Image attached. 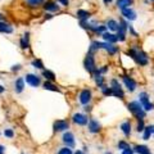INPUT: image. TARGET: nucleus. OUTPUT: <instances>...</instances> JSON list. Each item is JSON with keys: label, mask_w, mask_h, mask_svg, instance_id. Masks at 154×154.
<instances>
[{"label": "nucleus", "mask_w": 154, "mask_h": 154, "mask_svg": "<svg viewBox=\"0 0 154 154\" xmlns=\"http://www.w3.org/2000/svg\"><path fill=\"white\" fill-rule=\"evenodd\" d=\"M127 108L137 119H144V118H145V110H144V108H143V105L140 104V102H131V103H128Z\"/></svg>", "instance_id": "obj_1"}, {"label": "nucleus", "mask_w": 154, "mask_h": 154, "mask_svg": "<svg viewBox=\"0 0 154 154\" xmlns=\"http://www.w3.org/2000/svg\"><path fill=\"white\" fill-rule=\"evenodd\" d=\"M139 102L143 105L144 110H153L154 109V104L149 100V95L146 93H140L139 94Z\"/></svg>", "instance_id": "obj_2"}, {"label": "nucleus", "mask_w": 154, "mask_h": 154, "mask_svg": "<svg viewBox=\"0 0 154 154\" xmlns=\"http://www.w3.org/2000/svg\"><path fill=\"white\" fill-rule=\"evenodd\" d=\"M110 89H112V95L113 96H117V98H119V99L125 98L122 88H121V85L118 84L117 80H112V81H110Z\"/></svg>", "instance_id": "obj_3"}, {"label": "nucleus", "mask_w": 154, "mask_h": 154, "mask_svg": "<svg viewBox=\"0 0 154 154\" xmlns=\"http://www.w3.org/2000/svg\"><path fill=\"white\" fill-rule=\"evenodd\" d=\"M85 68L90 73H94L96 71V64H95V58L93 55V53H89L88 57L85 58Z\"/></svg>", "instance_id": "obj_4"}, {"label": "nucleus", "mask_w": 154, "mask_h": 154, "mask_svg": "<svg viewBox=\"0 0 154 154\" xmlns=\"http://www.w3.org/2000/svg\"><path fill=\"white\" fill-rule=\"evenodd\" d=\"M72 119H73V122L76 125H79V126H86V125L89 123L88 116H85L82 113H75L72 116Z\"/></svg>", "instance_id": "obj_5"}, {"label": "nucleus", "mask_w": 154, "mask_h": 154, "mask_svg": "<svg viewBox=\"0 0 154 154\" xmlns=\"http://www.w3.org/2000/svg\"><path fill=\"white\" fill-rule=\"evenodd\" d=\"M134 59L136 60V63L140 64V66H146L148 64V60H149L148 59V55L144 51H140V50L136 51V54H135Z\"/></svg>", "instance_id": "obj_6"}, {"label": "nucleus", "mask_w": 154, "mask_h": 154, "mask_svg": "<svg viewBox=\"0 0 154 154\" xmlns=\"http://www.w3.org/2000/svg\"><path fill=\"white\" fill-rule=\"evenodd\" d=\"M26 82H27L28 85H31L32 88H37V86L41 84V80H40V77L36 76V75L28 73V75L26 76Z\"/></svg>", "instance_id": "obj_7"}, {"label": "nucleus", "mask_w": 154, "mask_h": 154, "mask_svg": "<svg viewBox=\"0 0 154 154\" xmlns=\"http://www.w3.org/2000/svg\"><path fill=\"white\" fill-rule=\"evenodd\" d=\"M91 100V91L89 89H84L80 93V103L84 105H88Z\"/></svg>", "instance_id": "obj_8"}, {"label": "nucleus", "mask_w": 154, "mask_h": 154, "mask_svg": "<svg viewBox=\"0 0 154 154\" xmlns=\"http://www.w3.org/2000/svg\"><path fill=\"white\" fill-rule=\"evenodd\" d=\"M128 28V26H127V23L125 22V21H121V23H119V26H118V35H117V37H118V40L119 41H125V38H126V30Z\"/></svg>", "instance_id": "obj_9"}, {"label": "nucleus", "mask_w": 154, "mask_h": 154, "mask_svg": "<svg viewBox=\"0 0 154 154\" xmlns=\"http://www.w3.org/2000/svg\"><path fill=\"white\" fill-rule=\"evenodd\" d=\"M69 127V123L64 121V119H58L54 122V131L55 132H60V131H66Z\"/></svg>", "instance_id": "obj_10"}, {"label": "nucleus", "mask_w": 154, "mask_h": 154, "mask_svg": "<svg viewBox=\"0 0 154 154\" xmlns=\"http://www.w3.org/2000/svg\"><path fill=\"white\" fill-rule=\"evenodd\" d=\"M62 140H63V143L66 144L68 148H72V146H75V136H73V134L69 132V131H67L64 135H63V137H62Z\"/></svg>", "instance_id": "obj_11"}, {"label": "nucleus", "mask_w": 154, "mask_h": 154, "mask_svg": "<svg viewBox=\"0 0 154 154\" xmlns=\"http://www.w3.org/2000/svg\"><path fill=\"white\" fill-rule=\"evenodd\" d=\"M89 131L91 134H96V132H99L100 131V123L96 121V119H89Z\"/></svg>", "instance_id": "obj_12"}, {"label": "nucleus", "mask_w": 154, "mask_h": 154, "mask_svg": "<svg viewBox=\"0 0 154 154\" xmlns=\"http://www.w3.org/2000/svg\"><path fill=\"white\" fill-rule=\"evenodd\" d=\"M122 14H123L125 18L128 19V21H134V19H136V13H135V11H132L131 8L122 9Z\"/></svg>", "instance_id": "obj_13"}, {"label": "nucleus", "mask_w": 154, "mask_h": 154, "mask_svg": "<svg viewBox=\"0 0 154 154\" xmlns=\"http://www.w3.org/2000/svg\"><path fill=\"white\" fill-rule=\"evenodd\" d=\"M123 82H125V85H126V88L128 89V91H134L135 89H136V82H135L131 77L123 76Z\"/></svg>", "instance_id": "obj_14"}, {"label": "nucleus", "mask_w": 154, "mask_h": 154, "mask_svg": "<svg viewBox=\"0 0 154 154\" xmlns=\"http://www.w3.org/2000/svg\"><path fill=\"white\" fill-rule=\"evenodd\" d=\"M103 38L107 42H109V44H114V42H117L118 41V37L117 35H114V33H109V32H104L103 33Z\"/></svg>", "instance_id": "obj_15"}, {"label": "nucleus", "mask_w": 154, "mask_h": 154, "mask_svg": "<svg viewBox=\"0 0 154 154\" xmlns=\"http://www.w3.org/2000/svg\"><path fill=\"white\" fill-rule=\"evenodd\" d=\"M44 8H45V11H48V12H58L59 11V5H58L57 3H54V2H46L44 4Z\"/></svg>", "instance_id": "obj_16"}, {"label": "nucleus", "mask_w": 154, "mask_h": 154, "mask_svg": "<svg viewBox=\"0 0 154 154\" xmlns=\"http://www.w3.org/2000/svg\"><path fill=\"white\" fill-rule=\"evenodd\" d=\"M23 89H25V81H23L22 77H19V79H17L16 84H14V90H16V93H22Z\"/></svg>", "instance_id": "obj_17"}, {"label": "nucleus", "mask_w": 154, "mask_h": 154, "mask_svg": "<svg viewBox=\"0 0 154 154\" xmlns=\"http://www.w3.org/2000/svg\"><path fill=\"white\" fill-rule=\"evenodd\" d=\"M13 27L5 22H0V33H12Z\"/></svg>", "instance_id": "obj_18"}, {"label": "nucleus", "mask_w": 154, "mask_h": 154, "mask_svg": "<svg viewBox=\"0 0 154 154\" xmlns=\"http://www.w3.org/2000/svg\"><path fill=\"white\" fill-rule=\"evenodd\" d=\"M103 49L107 50L109 54H116L118 51V48L114 46L113 44H109V42H103Z\"/></svg>", "instance_id": "obj_19"}, {"label": "nucleus", "mask_w": 154, "mask_h": 154, "mask_svg": "<svg viewBox=\"0 0 154 154\" xmlns=\"http://www.w3.org/2000/svg\"><path fill=\"white\" fill-rule=\"evenodd\" d=\"M121 130H122V132L125 134V136H130V134H131V123H130L128 121L123 122L121 125Z\"/></svg>", "instance_id": "obj_20"}, {"label": "nucleus", "mask_w": 154, "mask_h": 154, "mask_svg": "<svg viewBox=\"0 0 154 154\" xmlns=\"http://www.w3.org/2000/svg\"><path fill=\"white\" fill-rule=\"evenodd\" d=\"M134 152H136L137 154H149L150 150H149V148L146 145H136L134 148Z\"/></svg>", "instance_id": "obj_21"}, {"label": "nucleus", "mask_w": 154, "mask_h": 154, "mask_svg": "<svg viewBox=\"0 0 154 154\" xmlns=\"http://www.w3.org/2000/svg\"><path fill=\"white\" fill-rule=\"evenodd\" d=\"M134 0H117V7L125 9V8H128L130 5H132Z\"/></svg>", "instance_id": "obj_22"}, {"label": "nucleus", "mask_w": 154, "mask_h": 154, "mask_svg": "<svg viewBox=\"0 0 154 154\" xmlns=\"http://www.w3.org/2000/svg\"><path fill=\"white\" fill-rule=\"evenodd\" d=\"M42 76L46 79V81H54L55 80V75H54V72H51L49 69H44L42 71Z\"/></svg>", "instance_id": "obj_23"}, {"label": "nucleus", "mask_w": 154, "mask_h": 154, "mask_svg": "<svg viewBox=\"0 0 154 154\" xmlns=\"http://www.w3.org/2000/svg\"><path fill=\"white\" fill-rule=\"evenodd\" d=\"M76 16L79 17L81 21H86V19L90 17V13H89V12H86V11H77Z\"/></svg>", "instance_id": "obj_24"}, {"label": "nucleus", "mask_w": 154, "mask_h": 154, "mask_svg": "<svg viewBox=\"0 0 154 154\" xmlns=\"http://www.w3.org/2000/svg\"><path fill=\"white\" fill-rule=\"evenodd\" d=\"M28 46H30V41H28V32H26L25 36H23L22 40H21V48L22 49H27Z\"/></svg>", "instance_id": "obj_25"}, {"label": "nucleus", "mask_w": 154, "mask_h": 154, "mask_svg": "<svg viewBox=\"0 0 154 154\" xmlns=\"http://www.w3.org/2000/svg\"><path fill=\"white\" fill-rule=\"evenodd\" d=\"M103 48V42H99V41H93L90 45V53H93L98 49H102Z\"/></svg>", "instance_id": "obj_26"}, {"label": "nucleus", "mask_w": 154, "mask_h": 154, "mask_svg": "<svg viewBox=\"0 0 154 154\" xmlns=\"http://www.w3.org/2000/svg\"><path fill=\"white\" fill-rule=\"evenodd\" d=\"M107 27L109 28L110 31H117L118 30V23L114 21V19H109L107 23Z\"/></svg>", "instance_id": "obj_27"}, {"label": "nucleus", "mask_w": 154, "mask_h": 154, "mask_svg": "<svg viewBox=\"0 0 154 154\" xmlns=\"http://www.w3.org/2000/svg\"><path fill=\"white\" fill-rule=\"evenodd\" d=\"M44 89L45 90H51V91H59V89H58L55 85H53L50 81H45L44 82Z\"/></svg>", "instance_id": "obj_28"}, {"label": "nucleus", "mask_w": 154, "mask_h": 154, "mask_svg": "<svg viewBox=\"0 0 154 154\" xmlns=\"http://www.w3.org/2000/svg\"><path fill=\"white\" fill-rule=\"evenodd\" d=\"M32 66L35 67V68H38V69H42L44 68V64H42V62L40 59H33L32 60Z\"/></svg>", "instance_id": "obj_29"}, {"label": "nucleus", "mask_w": 154, "mask_h": 154, "mask_svg": "<svg viewBox=\"0 0 154 154\" xmlns=\"http://www.w3.org/2000/svg\"><path fill=\"white\" fill-rule=\"evenodd\" d=\"M145 128V125H144V119H137V126H136V131L141 132Z\"/></svg>", "instance_id": "obj_30"}, {"label": "nucleus", "mask_w": 154, "mask_h": 154, "mask_svg": "<svg viewBox=\"0 0 154 154\" xmlns=\"http://www.w3.org/2000/svg\"><path fill=\"white\" fill-rule=\"evenodd\" d=\"M152 136V131H150V128H149L148 126H145V128H144V136L143 139L144 140H149V137Z\"/></svg>", "instance_id": "obj_31"}, {"label": "nucleus", "mask_w": 154, "mask_h": 154, "mask_svg": "<svg viewBox=\"0 0 154 154\" xmlns=\"http://www.w3.org/2000/svg\"><path fill=\"white\" fill-rule=\"evenodd\" d=\"M118 149H121V150H126V149H130V145H128V143L126 141H119L118 143Z\"/></svg>", "instance_id": "obj_32"}, {"label": "nucleus", "mask_w": 154, "mask_h": 154, "mask_svg": "<svg viewBox=\"0 0 154 154\" xmlns=\"http://www.w3.org/2000/svg\"><path fill=\"white\" fill-rule=\"evenodd\" d=\"M57 154H73V153H72L71 148H68V146H64V148L59 149V152H58Z\"/></svg>", "instance_id": "obj_33"}, {"label": "nucleus", "mask_w": 154, "mask_h": 154, "mask_svg": "<svg viewBox=\"0 0 154 154\" xmlns=\"http://www.w3.org/2000/svg\"><path fill=\"white\" fill-rule=\"evenodd\" d=\"M4 135H5V137L8 139H12L14 136V131L12 128H5V131H4Z\"/></svg>", "instance_id": "obj_34"}, {"label": "nucleus", "mask_w": 154, "mask_h": 154, "mask_svg": "<svg viewBox=\"0 0 154 154\" xmlns=\"http://www.w3.org/2000/svg\"><path fill=\"white\" fill-rule=\"evenodd\" d=\"M42 2H44V0H27V3L30 4L31 7H37V5H40Z\"/></svg>", "instance_id": "obj_35"}, {"label": "nucleus", "mask_w": 154, "mask_h": 154, "mask_svg": "<svg viewBox=\"0 0 154 154\" xmlns=\"http://www.w3.org/2000/svg\"><path fill=\"white\" fill-rule=\"evenodd\" d=\"M103 94L105 95V96H108V95H112V89L110 88H103Z\"/></svg>", "instance_id": "obj_36"}, {"label": "nucleus", "mask_w": 154, "mask_h": 154, "mask_svg": "<svg viewBox=\"0 0 154 154\" xmlns=\"http://www.w3.org/2000/svg\"><path fill=\"white\" fill-rule=\"evenodd\" d=\"M122 154H134V149H126V150H122Z\"/></svg>", "instance_id": "obj_37"}, {"label": "nucleus", "mask_w": 154, "mask_h": 154, "mask_svg": "<svg viewBox=\"0 0 154 154\" xmlns=\"http://www.w3.org/2000/svg\"><path fill=\"white\" fill-rule=\"evenodd\" d=\"M58 2H59L62 5H64V7H67L69 4V0H58Z\"/></svg>", "instance_id": "obj_38"}, {"label": "nucleus", "mask_w": 154, "mask_h": 154, "mask_svg": "<svg viewBox=\"0 0 154 154\" xmlns=\"http://www.w3.org/2000/svg\"><path fill=\"white\" fill-rule=\"evenodd\" d=\"M128 30H130V32H131V35H132V36H135V37L137 36V33H136V32H135V31L132 30V27H131V26H128Z\"/></svg>", "instance_id": "obj_39"}, {"label": "nucleus", "mask_w": 154, "mask_h": 154, "mask_svg": "<svg viewBox=\"0 0 154 154\" xmlns=\"http://www.w3.org/2000/svg\"><path fill=\"white\" fill-rule=\"evenodd\" d=\"M19 69H21V66H19V64L13 66V68H12V71H19Z\"/></svg>", "instance_id": "obj_40"}, {"label": "nucleus", "mask_w": 154, "mask_h": 154, "mask_svg": "<svg viewBox=\"0 0 154 154\" xmlns=\"http://www.w3.org/2000/svg\"><path fill=\"white\" fill-rule=\"evenodd\" d=\"M4 152H5V148L3 145H0V154H4Z\"/></svg>", "instance_id": "obj_41"}, {"label": "nucleus", "mask_w": 154, "mask_h": 154, "mask_svg": "<svg viewBox=\"0 0 154 154\" xmlns=\"http://www.w3.org/2000/svg\"><path fill=\"white\" fill-rule=\"evenodd\" d=\"M149 128H150V131H152V134H154V125H150V126H148Z\"/></svg>", "instance_id": "obj_42"}, {"label": "nucleus", "mask_w": 154, "mask_h": 154, "mask_svg": "<svg viewBox=\"0 0 154 154\" xmlns=\"http://www.w3.org/2000/svg\"><path fill=\"white\" fill-rule=\"evenodd\" d=\"M4 91H5V88H3V86L0 85V94H2V93H4Z\"/></svg>", "instance_id": "obj_43"}, {"label": "nucleus", "mask_w": 154, "mask_h": 154, "mask_svg": "<svg viewBox=\"0 0 154 154\" xmlns=\"http://www.w3.org/2000/svg\"><path fill=\"white\" fill-rule=\"evenodd\" d=\"M85 110H86V112H90V110H91V107H89V105H86V108H85Z\"/></svg>", "instance_id": "obj_44"}, {"label": "nucleus", "mask_w": 154, "mask_h": 154, "mask_svg": "<svg viewBox=\"0 0 154 154\" xmlns=\"http://www.w3.org/2000/svg\"><path fill=\"white\" fill-rule=\"evenodd\" d=\"M104 4H109V3H112V0H103Z\"/></svg>", "instance_id": "obj_45"}, {"label": "nucleus", "mask_w": 154, "mask_h": 154, "mask_svg": "<svg viewBox=\"0 0 154 154\" xmlns=\"http://www.w3.org/2000/svg\"><path fill=\"white\" fill-rule=\"evenodd\" d=\"M75 154H85V153H84V152H81V150H77Z\"/></svg>", "instance_id": "obj_46"}, {"label": "nucleus", "mask_w": 154, "mask_h": 154, "mask_svg": "<svg viewBox=\"0 0 154 154\" xmlns=\"http://www.w3.org/2000/svg\"><path fill=\"white\" fill-rule=\"evenodd\" d=\"M3 17H4V16H3V14H2V13H0V19H3Z\"/></svg>", "instance_id": "obj_47"}, {"label": "nucleus", "mask_w": 154, "mask_h": 154, "mask_svg": "<svg viewBox=\"0 0 154 154\" xmlns=\"http://www.w3.org/2000/svg\"><path fill=\"white\" fill-rule=\"evenodd\" d=\"M105 154H110V153H105Z\"/></svg>", "instance_id": "obj_48"}, {"label": "nucleus", "mask_w": 154, "mask_h": 154, "mask_svg": "<svg viewBox=\"0 0 154 154\" xmlns=\"http://www.w3.org/2000/svg\"><path fill=\"white\" fill-rule=\"evenodd\" d=\"M149 154H152V153H149Z\"/></svg>", "instance_id": "obj_49"}, {"label": "nucleus", "mask_w": 154, "mask_h": 154, "mask_svg": "<svg viewBox=\"0 0 154 154\" xmlns=\"http://www.w3.org/2000/svg\"><path fill=\"white\" fill-rule=\"evenodd\" d=\"M153 2H154V0H153Z\"/></svg>", "instance_id": "obj_50"}]
</instances>
